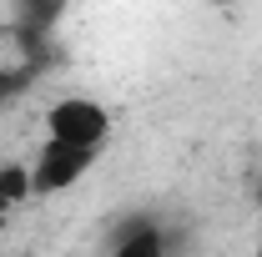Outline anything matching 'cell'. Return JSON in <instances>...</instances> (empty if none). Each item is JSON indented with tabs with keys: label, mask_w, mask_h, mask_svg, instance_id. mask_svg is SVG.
Returning <instances> with one entry per match:
<instances>
[{
	"label": "cell",
	"mask_w": 262,
	"mask_h": 257,
	"mask_svg": "<svg viewBox=\"0 0 262 257\" xmlns=\"http://www.w3.org/2000/svg\"><path fill=\"white\" fill-rule=\"evenodd\" d=\"M111 136V116L106 106L91 96H66L46 111V141L61 146H81V152H101V141Z\"/></svg>",
	"instance_id": "obj_1"
},
{
	"label": "cell",
	"mask_w": 262,
	"mask_h": 257,
	"mask_svg": "<svg viewBox=\"0 0 262 257\" xmlns=\"http://www.w3.org/2000/svg\"><path fill=\"white\" fill-rule=\"evenodd\" d=\"M96 152H81V146H61V141H46L31 161V197H51L76 187L86 172H91Z\"/></svg>",
	"instance_id": "obj_2"
},
{
	"label": "cell",
	"mask_w": 262,
	"mask_h": 257,
	"mask_svg": "<svg viewBox=\"0 0 262 257\" xmlns=\"http://www.w3.org/2000/svg\"><path fill=\"white\" fill-rule=\"evenodd\" d=\"M111 257H166V237L157 232V227H131L126 237L116 242Z\"/></svg>",
	"instance_id": "obj_3"
},
{
	"label": "cell",
	"mask_w": 262,
	"mask_h": 257,
	"mask_svg": "<svg viewBox=\"0 0 262 257\" xmlns=\"http://www.w3.org/2000/svg\"><path fill=\"white\" fill-rule=\"evenodd\" d=\"M26 197H31V172H26V166H15V161H10V166H0V222H5V217H10V207H15V202H26Z\"/></svg>",
	"instance_id": "obj_4"
},
{
	"label": "cell",
	"mask_w": 262,
	"mask_h": 257,
	"mask_svg": "<svg viewBox=\"0 0 262 257\" xmlns=\"http://www.w3.org/2000/svg\"><path fill=\"white\" fill-rule=\"evenodd\" d=\"M252 257H262V207H257V242H252Z\"/></svg>",
	"instance_id": "obj_5"
}]
</instances>
